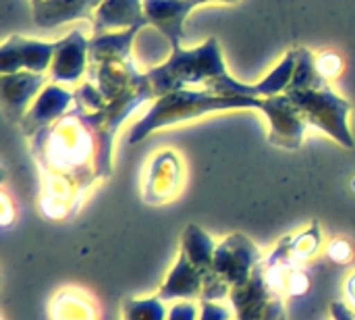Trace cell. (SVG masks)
Returning <instances> with one entry per match:
<instances>
[{
	"label": "cell",
	"instance_id": "8992f818",
	"mask_svg": "<svg viewBox=\"0 0 355 320\" xmlns=\"http://www.w3.org/2000/svg\"><path fill=\"white\" fill-rule=\"evenodd\" d=\"M260 110L270 119V127L272 129H270L268 140L275 146L287 148V150H297L302 146L308 123L300 115L297 106L291 102V98L287 94L264 98Z\"/></svg>",
	"mask_w": 355,
	"mask_h": 320
},
{
	"label": "cell",
	"instance_id": "4fadbf2b",
	"mask_svg": "<svg viewBox=\"0 0 355 320\" xmlns=\"http://www.w3.org/2000/svg\"><path fill=\"white\" fill-rule=\"evenodd\" d=\"M150 25L144 12V0H102L94 15V35L119 31L121 27Z\"/></svg>",
	"mask_w": 355,
	"mask_h": 320
},
{
	"label": "cell",
	"instance_id": "e0dca14e",
	"mask_svg": "<svg viewBox=\"0 0 355 320\" xmlns=\"http://www.w3.org/2000/svg\"><path fill=\"white\" fill-rule=\"evenodd\" d=\"M96 6L89 0H44L33 6V23L37 27H56L75 19H89Z\"/></svg>",
	"mask_w": 355,
	"mask_h": 320
},
{
	"label": "cell",
	"instance_id": "ffe728a7",
	"mask_svg": "<svg viewBox=\"0 0 355 320\" xmlns=\"http://www.w3.org/2000/svg\"><path fill=\"white\" fill-rule=\"evenodd\" d=\"M285 242H287V248H289L291 258L297 264H302V262L310 260L314 254H318L320 244H322L320 227H318V223H312L308 229H304L300 233H293V235H287Z\"/></svg>",
	"mask_w": 355,
	"mask_h": 320
},
{
	"label": "cell",
	"instance_id": "9c48e42d",
	"mask_svg": "<svg viewBox=\"0 0 355 320\" xmlns=\"http://www.w3.org/2000/svg\"><path fill=\"white\" fill-rule=\"evenodd\" d=\"M44 81L46 77L42 73H31V71H17L0 77L2 108L10 123L23 121V117L29 110V102H33Z\"/></svg>",
	"mask_w": 355,
	"mask_h": 320
},
{
	"label": "cell",
	"instance_id": "44dd1931",
	"mask_svg": "<svg viewBox=\"0 0 355 320\" xmlns=\"http://www.w3.org/2000/svg\"><path fill=\"white\" fill-rule=\"evenodd\" d=\"M166 306L164 302L154 298H127L121 306L123 320H166Z\"/></svg>",
	"mask_w": 355,
	"mask_h": 320
},
{
	"label": "cell",
	"instance_id": "5b68a950",
	"mask_svg": "<svg viewBox=\"0 0 355 320\" xmlns=\"http://www.w3.org/2000/svg\"><path fill=\"white\" fill-rule=\"evenodd\" d=\"M235 320H287L283 296H279L264 273L262 262L229 294Z\"/></svg>",
	"mask_w": 355,
	"mask_h": 320
},
{
	"label": "cell",
	"instance_id": "277c9868",
	"mask_svg": "<svg viewBox=\"0 0 355 320\" xmlns=\"http://www.w3.org/2000/svg\"><path fill=\"white\" fill-rule=\"evenodd\" d=\"M285 94L297 106L308 125H314L320 131L329 133L341 146L354 148V135L347 125V117L352 110L349 100L337 96L329 85L318 90H287Z\"/></svg>",
	"mask_w": 355,
	"mask_h": 320
},
{
	"label": "cell",
	"instance_id": "9a60e30c",
	"mask_svg": "<svg viewBox=\"0 0 355 320\" xmlns=\"http://www.w3.org/2000/svg\"><path fill=\"white\" fill-rule=\"evenodd\" d=\"M50 320H98V306L94 298L77 287H64L50 300Z\"/></svg>",
	"mask_w": 355,
	"mask_h": 320
},
{
	"label": "cell",
	"instance_id": "d4e9b609",
	"mask_svg": "<svg viewBox=\"0 0 355 320\" xmlns=\"http://www.w3.org/2000/svg\"><path fill=\"white\" fill-rule=\"evenodd\" d=\"M316 62H318V69H320V73H322L324 77H335V75L341 71V60H339V56L333 54V52L322 54Z\"/></svg>",
	"mask_w": 355,
	"mask_h": 320
},
{
	"label": "cell",
	"instance_id": "83f0119b",
	"mask_svg": "<svg viewBox=\"0 0 355 320\" xmlns=\"http://www.w3.org/2000/svg\"><path fill=\"white\" fill-rule=\"evenodd\" d=\"M89 2H92V4H94V6H96V8H98V6H100V2H102V0H89Z\"/></svg>",
	"mask_w": 355,
	"mask_h": 320
},
{
	"label": "cell",
	"instance_id": "7402d4cb",
	"mask_svg": "<svg viewBox=\"0 0 355 320\" xmlns=\"http://www.w3.org/2000/svg\"><path fill=\"white\" fill-rule=\"evenodd\" d=\"M235 312L227 306H223L220 302H212V300H202L200 302V320H233Z\"/></svg>",
	"mask_w": 355,
	"mask_h": 320
},
{
	"label": "cell",
	"instance_id": "52a82bcc",
	"mask_svg": "<svg viewBox=\"0 0 355 320\" xmlns=\"http://www.w3.org/2000/svg\"><path fill=\"white\" fill-rule=\"evenodd\" d=\"M54 56V44L42 40H29L23 35H10L0 48V71L2 75L17 71L44 73L50 69Z\"/></svg>",
	"mask_w": 355,
	"mask_h": 320
},
{
	"label": "cell",
	"instance_id": "484cf974",
	"mask_svg": "<svg viewBox=\"0 0 355 320\" xmlns=\"http://www.w3.org/2000/svg\"><path fill=\"white\" fill-rule=\"evenodd\" d=\"M343 292H345V296H347V300H349V304L355 308V273L354 275H349V279L345 281V285H343Z\"/></svg>",
	"mask_w": 355,
	"mask_h": 320
},
{
	"label": "cell",
	"instance_id": "3957f363",
	"mask_svg": "<svg viewBox=\"0 0 355 320\" xmlns=\"http://www.w3.org/2000/svg\"><path fill=\"white\" fill-rule=\"evenodd\" d=\"M264 260L260 248L243 233L227 235L214 252L210 273L204 277V289L200 300L220 302L229 298L231 289L243 283L254 269Z\"/></svg>",
	"mask_w": 355,
	"mask_h": 320
},
{
	"label": "cell",
	"instance_id": "f546056e",
	"mask_svg": "<svg viewBox=\"0 0 355 320\" xmlns=\"http://www.w3.org/2000/svg\"><path fill=\"white\" fill-rule=\"evenodd\" d=\"M233 320H235V319H233Z\"/></svg>",
	"mask_w": 355,
	"mask_h": 320
},
{
	"label": "cell",
	"instance_id": "7c38bea8",
	"mask_svg": "<svg viewBox=\"0 0 355 320\" xmlns=\"http://www.w3.org/2000/svg\"><path fill=\"white\" fill-rule=\"evenodd\" d=\"M202 289H204V273L179 252L173 269L168 271L156 296L162 302H181V300L202 298Z\"/></svg>",
	"mask_w": 355,
	"mask_h": 320
},
{
	"label": "cell",
	"instance_id": "30bf717a",
	"mask_svg": "<svg viewBox=\"0 0 355 320\" xmlns=\"http://www.w3.org/2000/svg\"><path fill=\"white\" fill-rule=\"evenodd\" d=\"M89 54V40L79 31H71L67 37L54 44V56L50 65V79L54 83H73L85 71Z\"/></svg>",
	"mask_w": 355,
	"mask_h": 320
},
{
	"label": "cell",
	"instance_id": "7a4b0ae2",
	"mask_svg": "<svg viewBox=\"0 0 355 320\" xmlns=\"http://www.w3.org/2000/svg\"><path fill=\"white\" fill-rule=\"evenodd\" d=\"M227 73L220 44L216 37H208L198 48H175L171 58L146 73L156 98L183 90L187 85H206Z\"/></svg>",
	"mask_w": 355,
	"mask_h": 320
},
{
	"label": "cell",
	"instance_id": "ba28073f",
	"mask_svg": "<svg viewBox=\"0 0 355 320\" xmlns=\"http://www.w3.org/2000/svg\"><path fill=\"white\" fill-rule=\"evenodd\" d=\"M204 2H225L235 4L239 0H144V12L150 25H154L171 44V48H181L183 23L187 15Z\"/></svg>",
	"mask_w": 355,
	"mask_h": 320
},
{
	"label": "cell",
	"instance_id": "cb8c5ba5",
	"mask_svg": "<svg viewBox=\"0 0 355 320\" xmlns=\"http://www.w3.org/2000/svg\"><path fill=\"white\" fill-rule=\"evenodd\" d=\"M327 256L337 264H347L354 258V248L345 239H335L327 246Z\"/></svg>",
	"mask_w": 355,
	"mask_h": 320
},
{
	"label": "cell",
	"instance_id": "603a6c76",
	"mask_svg": "<svg viewBox=\"0 0 355 320\" xmlns=\"http://www.w3.org/2000/svg\"><path fill=\"white\" fill-rule=\"evenodd\" d=\"M166 320H200V308H198V304L191 302V300L175 302V304L168 308Z\"/></svg>",
	"mask_w": 355,
	"mask_h": 320
},
{
	"label": "cell",
	"instance_id": "6da1fadb",
	"mask_svg": "<svg viewBox=\"0 0 355 320\" xmlns=\"http://www.w3.org/2000/svg\"><path fill=\"white\" fill-rule=\"evenodd\" d=\"M260 98H243V96H235V98H227V96H218L212 94L208 90H175L168 92L160 98H156V102L152 104V108L131 127L129 133V142L137 144L144 137H148L152 131L160 129V127H168V125H177L196 117H204L208 112L214 110H231V108H262Z\"/></svg>",
	"mask_w": 355,
	"mask_h": 320
},
{
	"label": "cell",
	"instance_id": "f1b7e54d",
	"mask_svg": "<svg viewBox=\"0 0 355 320\" xmlns=\"http://www.w3.org/2000/svg\"><path fill=\"white\" fill-rule=\"evenodd\" d=\"M40 2H44V0H31V6H37Z\"/></svg>",
	"mask_w": 355,
	"mask_h": 320
},
{
	"label": "cell",
	"instance_id": "2e32d148",
	"mask_svg": "<svg viewBox=\"0 0 355 320\" xmlns=\"http://www.w3.org/2000/svg\"><path fill=\"white\" fill-rule=\"evenodd\" d=\"M144 25L129 27L125 31H110L104 35H94L89 40V60L96 65H114L129 60L131 44Z\"/></svg>",
	"mask_w": 355,
	"mask_h": 320
},
{
	"label": "cell",
	"instance_id": "4316f807",
	"mask_svg": "<svg viewBox=\"0 0 355 320\" xmlns=\"http://www.w3.org/2000/svg\"><path fill=\"white\" fill-rule=\"evenodd\" d=\"M2 202H4V219H2V223L8 227V225H10V219H12V210H10V206H8L6 196H2Z\"/></svg>",
	"mask_w": 355,
	"mask_h": 320
},
{
	"label": "cell",
	"instance_id": "5bb4252c",
	"mask_svg": "<svg viewBox=\"0 0 355 320\" xmlns=\"http://www.w3.org/2000/svg\"><path fill=\"white\" fill-rule=\"evenodd\" d=\"M181 181V167L179 158L173 152H162L154 158V165L148 173L144 200L148 204H162L171 196H175Z\"/></svg>",
	"mask_w": 355,
	"mask_h": 320
},
{
	"label": "cell",
	"instance_id": "d6986e66",
	"mask_svg": "<svg viewBox=\"0 0 355 320\" xmlns=\"http://www.w3.org/2000/svg\"><path fill=\"white\" fill-rule=\"evenodd\" d=\"M324 85H327V77L320 73L318 62L314 60L312 52L306 50V48H300L293 79H291L287 90H318V87H324Z\"/></svg>",
	"mask_w": 355,
	"mask_h": 320
},
{
	"label": "cell",
	"instance_id": "ac0fdd59",
	"mask_svg": "<svg viewBox=\"0 0 355 320\" xmlns=\"http://www.w3.org/2000/svg\"><path fill=\"white\" fill-rule=\"evenodd\" d=\"M216 242L198 225H187V229L181 235V248L179 252L191 262L196 264L204 277L210 273L212 262H214V252H216Z\"/></svg>",
	"mask_w": 355,
	"mask_h": 320
},
{
	"label": "cell",
	"instance_id": "8fae6325",
	"mask_svg": "<svg viewBox=\"0 0 355 320\" xmlns=\"http://www.w3.org/2000/svg\"><path fill=\"white\" fill-rule=\"evenodd\" d=\"M71 92L58 87L56 83H50L44 87V92L35 98V102L29 106L27 115L23 117V121L19 123V127L23 129V133L31 140L35 133L48 129L50 125H54L67 110L69 102H71Z\"/></svg>",
	"mask_w": 355,
	"mask_h": 320
}]
</instances>
